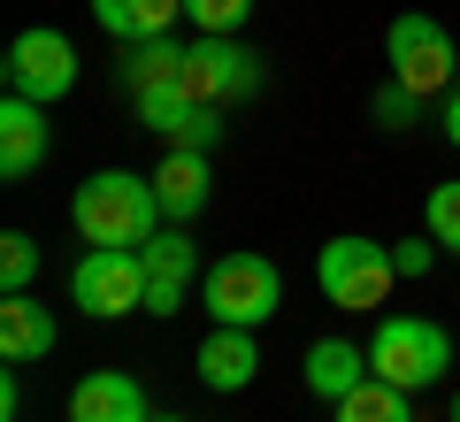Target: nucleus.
Returning <instances> with one entry per match:
<instances>
[{
  "label": "nucleus",
  "mask_w": 460,
  "mask_h": 422,
  "mask_svg": "<svg viewBox=\"0 0 460 422\" xmlns=\"http://www.w3.org/2000/svg\"><path fill=\"white\" fill-rule=\"evenodd\" d=\"M184 16H192L199 31L238 39V31H246V16H253V0H184Z\"/></svg>",
  "instance_id": "22"
},
{
  "label": "nucleus",
  "mask_w": 460,
  "mask_h": 422,
  "mask_svg": "<svg viewBox=\"0 0 460 422\" xmlns=\"http://www.w3.org/2000/svg\"><path fill=\"white\" fill-rule=\"evenodd\" d=\"M69 422H154V415H146V391H138L131 369H93L69 391Z\"/></svg>",
  "instance_id": "14"
},
{
  "label": "nucleus",
  "mask_w": 460,
  "mask_h": 422,
  "mask_svg": "<svg viewBox=\"0 0 460 422\" xmlns=\"http://www.w3.org/2000/svg\"><path fill=\"white\" fill-rule=\"evenodd\" d=\"M438 254H445L438 238H399V246H392V269H399V276H429V269H438Z\"/></svg>",
  "instance_id": "24"
},
{
  "label": "nucleus",
  "mask_w": 460,
  "mask_h": 422,
  "mask_svg": "<svg viewBox=\"0 0 460 422\" xmlns=\"http://www.w3.org/2000/svg\"><path fill=\"white\" fill-rule=\"evenodd\" d=\"M192 369H199V384H208V391H246L253 376H261V346H253V330L215 323L208 338H199Z\"/></svg>",
  "instance_id": "13"
},
{
  "label": "nucleus",
  "mask_w": 460,
  "mask_h": 422,
  "mask_svg": "<svg viewBox=\"0 0 460 422\" xmlns=\"http://www.w3.org/2000/svg\"><path fill=\"white\" fill-rule=\"evenodd\" d=\"M131 108H138V123L162 139V147H199V154H215L223 147V108H208V100H184L177 85H154V93H131Z\"/></svg>",
  "instance_id": "10"
},
{
  "label": "nucleus",
  "mask_w": 460,
  "mask_h": 422,
  "mask_svg": "<svg viewBox=\"0 0 460 422\" xmlns=\"http://www.w3.org/2000/svg\"><path fill=\"white\" fill-rule=\"evenodd\" d=\"M0 77H8V93L16 100H39V108H54V100L77 93V47H69L62 31H16L8 39V62H0Z\"/></svg>",
  "instance_id": "8"
},
{
  "label": "nucleus",
  "mask_w": 460,
  "mask_h": 422,
  "mask_svg": "<svg viewBox=\"0 0 460 422\" xmlns=\"http://www.w3.org/2000/svg\"><path fill=\"white\" fill-rule=\"evenodd\" d=\"M199 308H208L215 323L261 330L269 315L284 308V269L269 254H223V261H208V276H199Z\"/></svg>",
  "instance_id": "4"
},
{
  "label": "nucleus",
  "mask_w": 460,
  "mask_h": 422,
  "mask_svg": "<svg viewBox=\"0 0 460 422\" xmlns=\"http://www.w3.org/2000/svg\"><path fill=\"white\" fill-rule=\"evenodd\" d=\"M47 154H54V123H47V108L8 93V100H0V177L23 184L31 169H47Z\"/></svg>",
  "instance_id": "11"
},
{
  "label": "nucleus",
  "mask_w": 460,
  "mask_h": 422,
  "mask_svg": "<svg viewBox=\"0 0 460 422\" xmlns=\"http://www.w3.org/2000/svg\"><path fill=\"white\" fill-rule=\"evenodd\" d=\"M445 369H453L445 323H429V315H376V330H368V376H384L399 391H429V384H445Z\"/></svg>",
  "instance_id": "2"
},
{
  "label": "nucleus",
  "mask_w": 460,
  "mask_h": 422,
  "mask_svg": "<svg viewBox=\"0 0 460 422\" xmlns=\"http://www.w3.org/2000/svg\"><path fill=\"white\" fill-rule=\"evenodd\" d=\"M69 300H77L93 323L146 315V254H138V246H84L77 269H69Z\"/></svg>",
  "instance_id": "5"
},
{
  "label": "nucleus",
  "mask_w": 460,
  "mask_h": 422,
  "mask_svg": "<svg viewBox=\"0 0 460 422\" xmlns=\"http://www.w3.org/2000/svg\"><path fill=\"white\" fill-rule=\"evenodd\" d=\"M138 254H146V315H162V323H169V315H184L192 284L208 276V269H199V246L184 238V223H162Z\"/></svg>",
  "instance_id": "9"
},
{
  "label": "nucleus",
  "mask_w": 460,
  "mask_h": 422,
  "mask_svg": "<svg viewBox=\"0 0 460 422\" xmlns=\"http://www.w3.org/2000/svg\"><path fill=\"white\" fill-rule=\"evenodd\" d=\"M115 69H123V85H131V93H154V85H177L184 47H177V39H131Z\"/></svg>",
  "instance_id": "18"
},
{
  "label": "nucleus",
  "mask_w": 460,
  "mask_h": 422,
  "mask_svg": "<svg viewBox=\"0 0 460 422\" xmlns=\"http://www.w3.org/2000/svg\"><path fill=\"white\" fill-rule=\"evenodd\" d=\"M422 223H429V238H438L445 254H460V177H453V184H429Z\"/></svg>",
  "instance_id": "21"
},
{
  "label": "nucleus",
  "mask_w": 460,
  "mask_h": 422,
  "mask_svg": "<svg viewBox=\"0 0 460 422\" xmlns=\"http://www.w3.org/2000/svg\"><path fill=\"white\" fill-rule=\"evenodd\" d=\"M361 384H368V346H353V338H314L307 346V391L314 400L338 407L345 391H361Z\"/></svg>",
  "instance_id": "16"
},
{
  "label": "nucleus",
  "mask_w": 460,
  "mask_h": 422,
  "mask_svg": "<svg viewBox=\"0 0 460 422\" xmlns=\"http://www.w3.org/2000/svg\"><path fill=\"white\" fill-rule=\"evenodd\" d=\"M338 422H414V391L368 376L361 391H345V400H338Z\"/></svg>",
  "instance_id": "19"
},
{
  "label": "nucleus",
  "mask_w": 460,
  "mask_h": 422,
  "mask_svg": "<svg viewBox=\"0 0 460 422\" xmlns=\"http://www.w3.org/2000/svg\"><path fill=\"white\" fill-rule=\"evenodd\" d=\"M177 93H184V100H208V108H223V100H253V93H261V54H253L246 39L199 31L192 47H184Z\"/></svg>",
  "instance_id": "7"
},
{
  "label": "nucleus",
  "mask_w": 460,
  "mask_h": 422,
  "mask_svg": "<svg viewBox=\"0 0 460 422\" xmlns=\"http://www.w3.org/2000/svg\"><path fill=\"white\" fill-rule=\"evenodd\" d=\"M422 108H429V100H414L399 77L376 85V123H384V130H414V123H422Z\"/></svg>",
  "instance_id": "23"
},
{
  "label": "nucleus",
  "mask_w": 460,
  "mask_h": 422,
  "mask_svg": "<svg viewBox=\"0 0 460 422\" xmlns=\"http://www.w3.org/2000/svg\"><path fill=\"white\" fill-rule=\"evenodd\" d=\"M23 415V384H16V369L0 376V422H16Z\"/></svg>",
  "instance_id": "25"
},
{
  "label": "nucleus",
  "mask_w": 460,
  "mask_h": 422,
  "mask_svg": "<svg viewBox=\"0 0 460 422\" xmlns=\"http://www.w3.org/2000/svg\"><path fill=\"white\" fill-rule=\"evenodd\" d=\"M69 223H77L84 246H146L169 215H162V200H154V177L93 169V177L77 184V200H69Z\"/></svg>",
  "instance_id": "1"
},
{
  "label": "nucleus",
  "mask_w": 460,
  "mask_h": 422,
  "mask_svg": "<svg viewBox=\"0 0 460 422\" xmlns=\"http://www.w3.org/2000/svg\"><path fill=\"white\" fill-rule=\"evenodd\" d=\"M154 200H162L169 223H192V215H208L215 200V169L199 147H162V162H154Z\"/></svg>",
  "instance_id": "12"
},
{
  "label": "nucleus",
  "mask_w": 460,
  "mask_h": 422,
  "mask_svg": "<svg viewBox=\"0 0 460 422\" xmlns=\"http://www.w3.org/2000/svg\"><path fill=\"white\" fill-rule=\"evenodd\" d=\"M154 422H184V415H154Z\"/></svg>",
  "instance_id": "28"
},
{
  "label": "nucleus",
  "mask_w": 460,
  "mask_h": 422,
  "mask_svg": "<svg viewBox=\"0 0 460 422\" xmlns=\"http://www.w3.org/2000/svg\"><path fill=\"white\" fill-rule=\"evenodd\" d=\"M314 284H323L330 308H345V315H376L384 300H392V284H399L392 246L361 238V230H345V238H330L323 254H314Z\"/></svg>",
  "instance_id": "3"
},
{
  "label": "nucleus",
  "mask_w": 460,
  "mask_h": 422,
  "mask_svg": "<svg viewBox=\"0 0 460 422\" xmlns=\"http://www.w3.org/2000/svg\"><path fill=\"white\" fill-rule=\"evenodd\" d=\"M177 16H184V0H93V23L115 39V47H131V39H169Z\"/></svg>",
  "instance_id": "17"
},
{
  "label": "nucleus",
  "mask_w": 460,
  "mask_h": 422,
  "mask_svg": "<svg viewBox=\"0 0 460 422\" xmlns=\"http://www.w3.org/2000/svg\"><path fill=\"white\" fill-rule=\"evenodd\" d=\"M453 422H460V391H453Z\"/></svg>",
  "instance_id": "27"
},
{
  "label": "nucleus",
  "mask_w": 460,
  "mask_h": 422,
  "mask_svg": "<svg viewBox=\"0 0 460 422\" xmlns=\"http://www.w3.org/2000/svg\"><path fill=\"white\" fill-rule=\"evenodd\" d=\"M31 276H39V238L31 230H8L0 238V292H31Z\"/></svg>",
  "instance_id": "20"
},
{
  "label": "nucleus",
  "mask_w": 460,
  "mask_h": 422,
  "mask_svg": "<svg viewBox=\"0 0 460 422\" xmlns=\"http://www.w3.org/2000/svg\"><path fill=\"white\" fill-rule=\"evenodd\" d=\"M438 123H445V139H453V147H460V85H453V93H445V108H438Z\"/></svg>",
  "instance_id": "26"
},
{
  "label": "nucleus",
  "mask_w": 460,
  "mask_h": 422,
  "mask_svg": "<svg viewBox=\"0 0 460 422\" xmlns=\"http://www.w3.org/2000/svg\"><path fill=\"white\" fill-rule=\"evenodd\" d=\"M54 338H62V323L47 315V300H31V292H0V361H8V369H23V361H47Z\"/></svg>",
  "instance_id": "15"
},
{
  "label": "nucleus",
  "mask_w": 460,
  "mask_h": 422,
  "mask_svg": "<svg viewBox=\"0 0 460 422\" xmlns=\"http://www.w3.org/2000/svg\"><path fill=\"white\" fill-rule=\"evenodd\" d=\"M384 62H392V77L407 85L414 100H438L460 85V47L453 31H445L438 16H399L392 31H384Z\"/></svg>",
  "instance_id": "6"
}]
</instances>
